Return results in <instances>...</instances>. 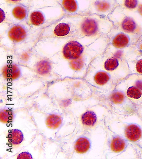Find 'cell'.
<instances>
[{"mask_svg": "<svg viewBox=\"0 0 142 159\" xmlns=\"http://www.w3.org/2000/svg\"><path fill=\"white\" fill-rule=\"evenodd\" d=\"M109 42L107 35L65 38L57 53L48 60L53 66L66 63L85 76L92 61L104 53Z\"/></svg>", "mask_w": 142, "mask_h": 159, "instance_id": "cell-1", "label": "cell"}, {"mask_svg": "<svg viewBox=\"0 0 142 159\" xmlns=\"http://www.w3.org/2000/svg\"><path fill=\"white\" fill-rule=\"evenodd\" d=\"M109 42L103 54L133 61L141 54L136 48V44L141 36L129 33L114 26L107 34Z\"/></svg>", "mask_w": 142, "mask_h": 159, "instance_id": "cell-2", "label": "cell"}, {"mask_svg": "<svg viewBox=\"0 0 142 159\" xmlns=\"http://www.w3.org/2000/svg\"><path fill=\"white\" fill-rule=\"evenodd\" d=\"M105 126L131 143L133 146L142 141V117L137 112L121 115L110 112L105 119Z\"/></svg>", "mask_w": 142, "mask_h": 159, "instance_id": "cell-3", "label": "cell"}, {"mask_svg": "<svg viewBox=\"0 0 142 159\" xmlns=\"http://www.w3.org/2000/svg\"><path fill=\"white\" fill-rule=\"evenodd\" d=\"M42 30L32 28L27 20L12 24L0 34V46L12 51L26 43L38 41Z\"/></svg>", "mask_w": 142, "mask_h": 159, "instance_id": "cell-4", "label": "cell"}, {"mask_svg": "<svg viewBox=\"0 0 142 159\" xmlns=\"http://www.w3.org/2000/svg\"><path fill=\"white\" fill-rule=\"evenodd\" d=\"M71 16L76 29L77 38L107 35L114 27L113 23L106 16L96 14Z\"/></svg>", "mask_w": 142, "mask_h": 159, "instance_id": "cell-5", "label": "cell"}, {"mask_svg": "<svg viewBox=\"0 0 142 159\" xmlns=\"http://www.w3.org/2000/svg\"><path fill=\"white\" fill-rule=\"evenodd\" d=\"M37 41L26 43L12 51L16 60L23 66H31L38 75L46 76L51 75L53 66L50 60L38 54L34 48Z\"/></svg>", "mask_w": 142, "mask_h": 159, "instance_id": "cell-6", "label": "cell"}, {"mask_svg": "<svg viewBox=\"0 0 142 159\" xmlns=\"http://www.w3.org/2000/svg\"><path fill=\"white\" fill-rule=\"evenodd\" d=\"M103 158L138 159V157L132 143L112 132L106 126Z\"/></svg>", "mask_w": 142, "mask_h": 159, "instance_id": "cell-7", "label": "cell"}, {"mask_svg": "<svg viewBox=\"0 0 142 159\" xmlns=\"http://www.w3.org/2000/svg\"><path fill=\"white\" fill-rule=\"evenodd\" d=\"M108 17L115 27L124 32L142 36V9L128 10L118 6Z\"/></svg>", "mask_w": 142, "mask_h": 159, "instance_id": "cell-8", "label": "cell"}, {"mask_svg": "<svg viewBox=\"0 0 142 159\" xmlns=\"http://www.w3.org/2000/svg\"><path fill=\"white\" fill-rule=\"evenodd\" d=\"M90 66L109 73L117 84L130 74L126 60L103 54L94 59Z\"/></svg>", "mask_w": 142, "mask_h": 159, "instance_id": "cell-9", "label": "cell"}, {"mask_svg": "<svg viewBox=\"0 0 142 159\" xmlns=\"http://www.w3.org/2000/svg\"><path fill=\"white\" fill-rule=\"evenodd\" d=\"M66 16L60 4L30 9L27 22L32 28L42 30Z\"/></svg>", "mask_w": 142, "mask_h": 159, "instance_id": "cell-10", "label": "cell"}, {"mask_svg": "<svg viewBox=\"0 0 142 159\" xmlns=\"http://www.w3.org/2000/svg\"><path fill=\"white\" fill-rule=\"evenodd\" d=\"M84 79L92 88L95 96L99 98L108 96L115 90L117 85L109 73L91 66L88 68Z\"/></svg>", "mask_w": 142, "mask_h": 159, "instance_id": "cell-11", "label": "cell"}, {"mask_svg": "<svg viewBox=\"0 0 142 159\" xmlns=\"http://www.w3.org/2000/svg\"><path fill=\"white\" fill-rule=\"evenodd\" d=\"M29 10L28 7L20 3L0 4V34L10 25L27 20Z\"/></svg>", "mask_w": 142, "mask_h": 159, "instance_id": "cell-12", "label": "cell"}, {"mask_svg": "<svg viewBox=\"0 0 142 159\" xmlns=\"http://www.w3.org/2000/svg\"><path fill=\"white\" fill-rule=\"evenodd\" d=\"M76 34L72 16H66L43 29L38 40L46 38H74Z\"/></svg>", "mask_w": 142, "mask_h": 159, "instance_id": "cell-13", "label": "cell"}, {"mask_svg": "<svg viewBox=\"0 0 142 159\" xmlns=\"http://www.w3.org/2000/svg\"><path fill=\"white\" fill-rule=\"evenodd\" d=\"M137 108L142 106V75L130 74L116 86Z\"/></svg>", "mask_w": 142, "mask_h": 159, "instance_id": "cell-14", "label": "cell"}, {"mask_svg": "<svg viewBox=\"0 0 142 159\" xmlns=\"http://www.w3.org/2000/svg\"><path fill=\"white\" fill-rule=\"evenodd\" d=\"M100 98L113 113L128 115L137 112L135 105L119 90L115 89L108 96Z\"/></svg>", "mask_w": 142, "mask_h": 159, "instance_id": "cell-15", "label": "cell"}, {"mask_svg": "<svg viewBox=\"0 0 142 159\" xmlns=\"http://www.w3.org/2000/svg\"><path fill=\"white\" fill-rule=\"evenodd\" d=\"M91 0H60L59 4L67 16L89 14Z\"/></svg>", "mask_w": 142, "mask_h": 159, "instance_id": "cell-16", "label": "cell"}, {"mask_svg": "<svg viewBox=\"0 0 142 159\" xmlns=\"http://www.w3.org/2000/svg\"><path fill=\"white\" fill-rule=\"evenodd\" d=\"M118 6L117 0H91L89 14L108 17Z\"/></svg>", "mask_w": 142, "mask_h": 159, "instance_id": "cell-17", "label": "cell"}, {"mask_svg": "<svg viewBox=\"0 0 142 159\" xmlns=\"http://www.w3.org/2000/svg\"><path fill=\"white\" fill-rule=\"evenodd\" d=\"M91 146L90 139L86 137H82L77 140L75 145V149L77 153L85 154L91 149Z\"/></svg>", "mask_w": 142, "mask_h": 159, "instance_id": "cell-18", "label": "cell"}, {"mask_svg": "<svg viewBox=\"0 0 142 159\" xmlns=\"http://www.w3.org/2000/svg\"><path fill=\"white\" fill-rule=\"evenodd\" d=\"M29 9H34L44 7L53 6L59 4L60 0H27Z\"/></svg>", "mask_w": 142, "mask_h": 159, "instance_id": "cell-19", "label": "cell"}, {"mask_svg": "<svg viewBox=\"0 0 142 159\" xmlns=\"http://www.w3.org/2000/svg\"><path fill=\"white\" fill-rule=\"evenodd\" d=\"M118 6L128 10L142 9V0H117Z\"/></svg>", "mask_w": 142, "mask_h": 159, "instance_id": "cell-20", "label": "cell"}, {"mask_svg": "<svg viewBox=\"0 0 142 159\" xmlns=\"http://www.w3.org/2000/svg\"><path fill=\"white\" fill-rule=\"evenodd\" d=\"M130 74H139L142 75V54L137 57L135 60L128 61Z\"/></svg>", "mask_w": 142, "mask_h": 159, "instance_id": "cell-21", "label": "cell"}, {"mask_svg": "<svg viewBox=\"0 0 142 159\" xmlns=\"http://www.w3.org/2000/svg\"><path fill=\"white\" fill-rule=\"evenodd\" d=\"M24 136L22 132L19 130H12L8 134V140L13 144H19L22 142Z\"/></svg>", "mask_w": 142, "mask_h": 159, "instance_id": "cell-22", "label": "cell"}, {"mask_svg": "<svg viewBox=\"0 0 142 159\" xmlns=\"http://www.w3.org/2000/svg\"><path fill=\"white\" fill-rule=\"evenodd\" d=\"M61 123V118L59 116L52 115L47 120V125L51 128L56 129L59 127Z\"/></svg>", "mask_w": 142, "mask_h": 159, "instance_id": "cell-23", "label": "cell"}, {"mask_svg": "<svg viewBox=\"0 0 142 159\" xmlns=\"http://www.w3.org/2000/svg\"><path fill=\"white\" fill-rule=\"evenodd\" d=\"M1 119L4 123L11 122L13 119L12 112L9 110H3L1 113Z\"/></svg>", "mask_w": 142, "mask_h": 159, "instance_id": "cell-24", "label": "cell"}, {"mask_svg": "<svg viewBox=\"0 0 142 159\" xmlns=\"http://www.w3.org/2000/svg\"><path fill=\"white\" fill-rule=\"evenodd\" d=\"M24 4L29 7L28 2L27 0H0L1 4Z\"/></svg>", "mask_w": 142, "mask_h": 159, "instance_id": "cell-25", "label": "cell"}, {"mask_svg": "<svg viewBox=\"0 0 142 159\" xmlns=\"http://www.w3.org/2000/svg\"><path fill=\"white\" fill-rule=\"evenodd\" d=\"M138 159H142V141L139 144L134 147Z\"/></svg>", "mask_w": 142, "mask_h": 159, "instance_id": "cell-26", "label": "cell"}, {"mask_svg": "<svg viewBox=\"0 0 142 159\" xmlns=\"http://www.w3.org/2000/svg\"><path fill=\"white\" fill-rule=\"evenodd\" d=\"M32 155L27 152H24L18 155L17 159H32Z\"/></svg>", "mask_w": 142, "mask_h": 159, "instance_id": "cell-27", "label": "cell"}, {"mask_svg": "<svg viewBox=\"0 0 142 159\" xmlns=\"http://www.w3.org/2000/svg\"><path fill=\"white\" fill-rule=\"evenodd\" d=\"M136 48L139 51L141 54H142V36L140 38L139 40L136 44Z\"/></svg>", "mask_w": 142, "mask_h": 159, "instance_id": "cell-28", "label": "cell"}, {"mask_svg": "<svg viewBox=\"0 0 142 159\" xmlns=\"http://www.w3.org/2000/svg\"><path fill=\"white\" fill-rule=\"evenodd\" d=\"M137 112L142 116V106L140 107L137 108Z\"/></svg>", "mask_w": 142, "mask_h": 159, "instance_id": "cell-29", "label": "cell"}, {"mask_svg": "<svg viewBox=\"0 0 142 159\" xmlns=\"http://www.w3.org/2000/svg\"></svg>", "mask_w": 142, "mask_h": 159, "instance_id": "cell-30", "label": "cell"}]
</instances>
